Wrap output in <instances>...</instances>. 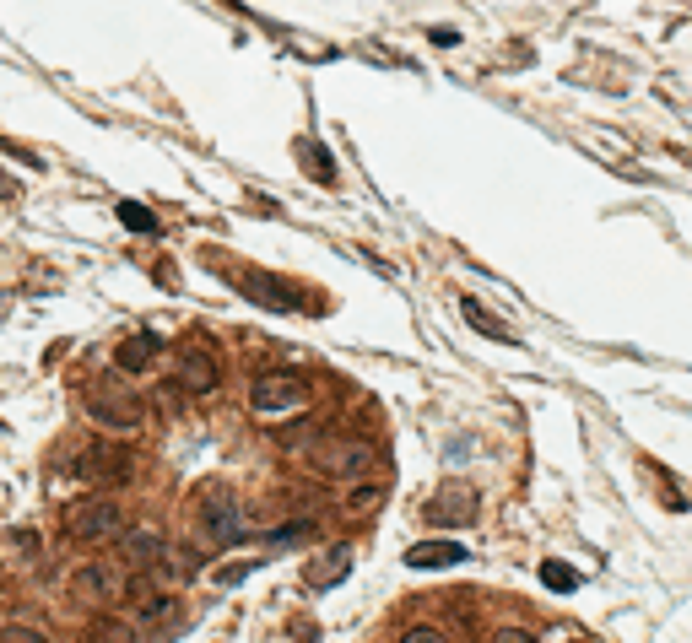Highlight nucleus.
I'll return each instance as SVG.
<instances>
[{
	"label": "nucleus",
	"instance_id": "f257e3e1",
	"mask_svg": "<svg viewBox=\"0 0 692 643\" xmlns=\"http://www.w3.org/2000/svg\"><path fill=\"white\" fill-rule=\"evenodd\" d=\"M87 417L109 433H136L146 422V400L125 384H98V390H87Z\"/></svg>",
	"mask_w": 692,
	"mask_h": 643
},
{
	"label": "nucleus",
	"instance_id": "f03ea898",
	"mask_svg": "<svg viewBox=\"0 0 692 643\" xmlns=\"http://www.w3.org/2000/svg\"><path fill=\"white\" fill-rule=\"evenodd\" d=\"M173 379H179L184 395H211L222 384V363H217V346L211 341H184L179 352H173Z\"/></svg>",
	"mask_w": 692,
	"mask_h": 643
},
{
	"label": "nucleus",
	"instance_id": "7ed1b4c3",
	"mask_svg": "<svg viewBox=\"0 0 692 643\" xmlns=\"http://www.w3.org/2000/svg\"><path fill=\"white\" fill-rule=\"evenodd\" d=\"M374 460H379V449L368 444V438H319L314 444V465L325 476H357L363 481L374 471Z\"/></svg>",
	"mask_w": 692,
	"mask_h": 643
},
{
	"label": "nucleus",
	"instance_id": "20e7f679",
	"mask_svg": "<svg viewBox=\"0 0 692 643\" xmlns=\"http://www.w3.org/2000/svg\"><path fill=\"white\" fill-rule=\"evenodd\" d=\"M201 535L211 546H238L244 541V508H238V498L228 487H211L206 498H201Z\"/></svg>",
	"mask_w": 692,
	"mask_h": 643
},
{
	"label": "nucleus",
	"instance_id": "39448f33",
	"mask_svg": "<svg viewBox=\"0 0 692 643\" xmlns=\"http://www.w3.org/2000/svg\"><path fill=\"white\" fill-rule=\"evenodd\" d=\"M309 400V384L298 373H255L249 379V411L260 417H276V411H298Z\"/></svg>",
	"mask_w": 692,
	"mask_h": 643
},
{
	"label": "nucleus",
	"instance_id": "423d86ee",
	"mask_svg": "<svg viewBox=\"0 0 692 643\" xmlns=\"http://www.w3.org/2000/svg\"><path fill=\"white\" fill-rule=\"evenodd\" d=\"M65 530H71V541H109L125 530V508L114 498H82L65 514Z\"/></svg>",
	"mask_w": 692,
	"mask_h": 643
},
{
	"label": "nucleus",
	"instance_id": "0eeeda50",
	"mask_svg": "<svg viewBox=\"0 0 692 643\" xmlns=\"http://www.w3.org/2000/svg\"><path fill=\"white\" fill-rule=\"evenodd\" d=\"M233 287L238 292H249L255 303L265 308H276V314H298V287H287L282 276H271V271H233Z\"/></svg>",
	"mask_w": 692,
	"mask_h": 643
},
{
	"label": "nucleus",
	"instance_id": "6e6552de",
	"mask_svg": "<svg viewBox=\"0 0 692 643\" xmlns=\"http://www.w3.org/2000/svg\"><path fill=\"white\" fill-rule=\"evenodd\" d=\"M471 514H476V492H471V487H460V481H449V487L438 492L428 508H422V519H428V525H438V530L465 525Z\"/></svg>",
	"mask_w": 692,
	"mask_h": 643
},
{
	"label": "nucleus",
	"instance_id": "1a4fd4ad",
	"mask_svg": "<svg viewBox=\"0 0 692 643\" xmlns=\"http://www.w3.org/2000/svg\"><path fill=\"white\" fill-rule=\"evenodd\" d=\"M119 552H125L130 568H146L157 573V562L168 557V535L163 530H125V541H119Z\"/></svg>",
	"mask_w": 692,
	"mask_h": 643
},
{
	"label": "nucleus",
	"instance_id": "9d476101",
	"mask_svg": "<svg viewBox=\"0 0 692 643\" xmlns=\"http://www.w3.org/2000/svg\"><path fill=\"white\" fill-rule=\"evenodd\" d=\"M384 498H390V487L374 481V476H363V481H352V487L341 492V514L346 519H368L374 508H384Z\"/></svg>",
	"mask_w": 692,
	"mask_h": 643
},
{
	"label": "nucleus",
	"instance_id": "9b49d317",
	"mask_svg": "<svg viewBox=\"0 0 692 643\" xmlns=\"http://www.w3.org/2000/svg\"><path fill=\"white\" fill-rule=\"evenodd\" d=\"M163 352V341L152 336V330H141V336H130V341H119V352H114V363L125 368V373H146L152 368V357Z\"/></svg>",
	"mask_w": 692,
	"mask_h": 643
},
{
	"label": "nucleus",
	"instance_id": "f8f14e48",
	"mask_svg": "<svg viewBox=\"0 0 692 643\" xmlns=\"http://www.w3.org/2000/svg\"><path fill=\"white\" fill-rule=\"evenodd\" d=\"M411 568H460L465 562V546L460 541H422V546H411L406 552Z\"/></svg>",
	"mask_w": 692,
	"mask_h": 643
},
{
	"label": "nucleus",
	"instance_id": "ddd939ff",
	"mask_svg": "<svg viewBox=\"0 0 692 643\" xmlns=\"http://www.w3.org/2000/svg\"><path fill=\"white\" fill-rule=\"evenodd\" d=\"M82 643H136V627L125 616H92L82 627Z\"/></svg>",
	"mask_w": 692,
	"mask_h": 643
},
{
	"label": "nucleus",
	"instance_id": "4468645a",
	"mask_svg": "<svg viewBox=\"0 0 692 643\" xmlns=\"http://www.w3.org/2000/svg\"><path fill=\"white\" fill-rule=\"evenodd\" d=\"M346 562H352V557H346V546H336L330 557H319L314 573H309V589H330L336 579H346Z\"/></svg>",
	"mask_w": 692,
	"mask_h": 643
},
{
	"label": "nucleus",
	"instance_id": "2eb2a0df",
	"mask_svg": "<svg viewBox=\"0 0 692 643\" xmlns=\"http://www.w3.org/2000/svg\"><path fill=\"white\" fill-rule=\"evenodd\" d=\"M76 589H87V595L109 600V595H114V579H109V568H98V562H87V568H82V579H76Z\"/></svg>",
	"mask_w": 692,
	"mask_h": 643
},
{
	"label": "nucleus",
	"instance_id": "dca6fc26",
	"mask_svg": "<svg viewBox=\"0 0 692 643\" xmlns=\"http://www.w3.org/2000/svg\"><path fill=\"white\" fill-rule=\"evenodd\" d=\"M119 222H125L130 233H157V217L146 206H136V200H119Z\"/></svg>",
	"mask_w": 692,
	"mask_h": 643
},
{
	"label": "nucleus",
	"instance_id": "f3484780",
	"mask_svg": "<svg viewBox=\"0 0 692 643\" xmlns=\"http://www.w3.org/2000/svg\"><path fill=\"white\" fill-rule=\"evenodd\" d=\"M465 319H471V325L482 330V336H492V341H509V330H503V325H498V319L487 314L482 303H465Z\"/></svg>",
	"mask_w": 692,
	"mask_h": 643
},
{
	"label": "nucleus",
	"instance_id": "a211bd4d",
	"mask_svg": "<svg viewBox=\"0 0 692 643\" xmlns=\"http://www.w3.org/2000/svg\"><path fill=\"white\" fill-rule=\"evenodd\" d=\"M0 643H55V638L38 633V627H28V622H6L0 627Z\"/></svg>",
	"mask_w": 692,
	"mask_h": 643
},
{
	"label": "nucleus",
	"instance_id": "6ab92c4d",
	"mask_svg": "<svg viewBox=\"0 0 692 643\" xmlns=\"http://www.w3.org/2000/svg\"><path fill=\"white\" fill-rule=\"evenodd\" d=\"M314 535V519H287V525L271 530V541H309Z\"/></svg>",
	"mask_w": 692,
	"mask_h": 643
},
{
	"label": "nucleus",
	"instance_id": "aec40b11",
	"mask_svg": "<svg viewBox=\"0 0 692 643\" xmlns=\"http://www.w3.org/2000/svg\"><path fill=\"white\" fill-rule=\"evenodd\" d=\"M173 616H179V606H173V600H146V606H141V622H152V627L173 622Z\"/></svg>",
	"mask_w": 692,
	"mask_h": 643
},
{
	"label": "nucleus",
	"instance_id": "412c9836",
	"mask_svg": "<svg viewBox=\"0 0 692 643\" xmlns=\"http://www.w3.org/2000/svg\"><path fill=\"white\" fill-rule=\"evenodd\" d=\"M401 643H449V633H444V627L417 622V627H406V633H401Z\"/></svg>",
	"mask_w": 692,
	"mask_h": 643
},
{
	"label": "nucleus",
	"instance_id": "4be33fe9",
	"mask_svg": "<svg viewBox=\"0 0 692 643\" xmlns=\"http://www.w3.org/2000/svg\"><path fill=\"white\" fill-rule=\"evenodd\" d=\"M541 579H547L552 589H574V584H579V573H574V568H563V562H547V568H541Z\"/></svg>",
	"mask_w": 692,
	"mask_h": 643
},
{
	"label": "nucleus",
	"instance_id": "5701e85b",
	"mask_svg": "<svg viewBox=\"0 0 692 643\" xmlns=\"http://www.w3.org/2000/svg\"><path fill=\"white\" fill-rule=\"evenodd\" d=\"M303 157H309V163H314V173H319V179H325V184H330V157H325V152H319V146H314V141H303Z\"/></svg>",
	"mask_w": 692,
	"mask_h": 643
},
{
	"label": "nucleus",
	"instance_id": "b1692460",
	"mask_svg": "<svg viewBox=\"0 0 692 643\" xmlns=\"http://www.w3.org/2000/svg\"><path fill=\"white\" fill-rule=\"evenodd\" d=\"M492 643H536L525 633V627H498V633H492Z\"/></svg>",
	"mask_w": 692,
	"mask_h": 643
},
{
	"label": "nucleus",
	"instance_id": "393cba45",
	"mask_svg": "<svg viewBox=\"0 0 692 643\" xmlns=\"http://www.w3.org/2000/svg\"><path fill=\"white\" fill-rule=\"evenodd\" d=\"M0 195H6V179H0Z\"/></svg>",
	"mask_w": 692,
	"mask_h": 643
}]
</instances>
